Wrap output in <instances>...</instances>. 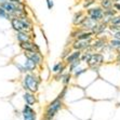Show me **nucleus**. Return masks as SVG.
<instances>
[{
	"instance_id": "nucleus-1",
	"label": "nucleus",
	"mask_w": 120,
	"mask_h": 120,
	"mask_svg": "<svg viewBox=\"0 0 120 120\" xmlns=\"http://www.w3.org/2000/svg\"><path fill=\"white\" fill-rule=\"evenodd\" d=\"M84 90H86V96L93 100L94 102L115 100L118 93V88L100 77Z\"/></svg>"
},
{
	"instance_id": "nucleus-2",
	"label": "nucleus",
	"mask_w": 120,
	"mask_h": 120,
	"mask_svg": "<svg viewBox=\"0 0 120 120\" xmlns=\"http://www.w3.org/2000/svg\"><path fill=\"white\" fill-rule=\"evenodd\" d=\"M98 77L112 83L116 88H120V64L116 62L104 63L98 69Z\"/></svg>"
},
{
	"instance_id": "nucleus-3",
	"label": "nucleus",
	"mask_w": 120,
	"mask_h": 120,
	"mask_svg": "<svg viewBox=\"0 0 120 120\" xmlns=\"http://www.w3.org/2000/svg\"><path fill=\"white\" fill-rule=\"evenodd\" d=\"M65 106L66 105H65L64 101L56 96L54 100H52L47 105L45 114H43V117H42V120H53L56 115L65 108Z\"/></svg>"
},
{
	"instance_id": "nucleus-4",
	"label": "nucleus",
	"mask_w": 120,
	"mask_h": 120,
	"mask_svg": "<svg viewBox=\"0 0 120 120\" xmlns=\"http://www.w3.org/2000/svg\"><path fill=\"white\" fill-rule=\"evenodd\" d=\"M40 82H41L40 77L36 76L34 73H26V74H24V76H23L22 87L25 91L37 93L39 91Z\"/></svg>"
},
{
	"instance_id": "nucleus-5",
	"label": "nucleus",
	"mask_w": 120,
	"mask_h": 120,
	"mask_svg": "<svg viewBox=\"0 0 120 120\" xmlns=\"http://www.w3.org/2000/svg\"><path fill=\"white\" fill-rule=\"evenodd\" d=\"M98 78V73L96 70H93L91 68H88L82 75H80L78 78L74 80V83L81 87L82 89H87L90 84L94 82Z\"/></svg>"
},
{
	"instance_id": "nucleus-6",
	"label": "nucleus",
	"mask_w": 120,
	"mask_h": 120,
	"mask_svg": "<svg viewBox=\"0 0 120 120\" xmlns=\"http://www.w3.org/2000/svg\"><path fill=\"white\" fill-rule=\"evenodd\" d=\"M11 27L15 31H24V33H33V22L27 16L25 17H11L10 20Z\"/></svg>"
},
{
	"instance_id": "nucleus-7",
	"label": "nucleus",
	"mask_w": 120,
	"mask_h": 120,
	"mask_svg": "<svg viewBox=\"0 0 120 120\" xmlns=\"http://www.w3.org/2000/svg\"><path fill=\"white\" fill-rule=\"evenodd\" d=\"M86 98V90L82 89L79 86H77V84L73 83L68 87L64 102L66 101L68 103H73V102L81 100V98Z\"/></svg>"
},
{
	"instance_id": "nucleus-8",
	"label": "nucleus",
	"mask_w": 120,
	"mask_h": 120,
	"mask_svg": "<svg viewBox=\"0 0 120 120\" xmlns=\"http://www.w3.org/2000/svg\"><path fill=\"white\" fill-rule=\"evenodd\" d=\"M104 63H105V57H104V55L102 54V52H95L94 51V52H92V54H91V57H90L89 62L87 63V66L89 67V68H91V69L98 71L100 67L102 66Z\"/></svg>"
},
{
	"instance_id": "nucleus-9",
	"label": "nucleus",
	"mask_w": 120,
	"mask_h": 120,
	"mask_svg": "<svg viewBox=\"0 0 120 120\" xmlns=\"http://www.w3.org/2000/svg\"><path fill=\"white\" fill-rule=\"evenodd\" d=\"M86 14H87V16H89L94 22H101L104 19V9L98 3H96L95 6L87 9Z\"/></svg>"
},
{
	"instance_id": "nucleus-10",
	"label": "nucleus",
	"mask_w": 120,
	"mask_h": 120,
	"mask_svg": "<svg viewBox=\"0 0 120 120\" xmlns=\"http://www.w3.org/2000/svg\"><path fill=\"white\" fill-rule=\"evenodd\" d=\"M23 54L33 61L38 67H41L45 63V56L41 53V51H23Z\"/></svg>"
},
{
	"instance_id": "nucleus-11",
	"label": "nucleus",
	"mask_w": 120,
	"mask_h": 120,
	"mask_svg": "<svg viewBox=\"0 0 120 120\" xmlns=\"http://www.w3.org/2000/svg\"><path fill=\"white\" fill-rule=\"evenodd\" d=\"M91 42L89 40H79V39H74L70 42V48L73 50H79L81 52L87 50H92L91 49Z\"/></svg>"
},
{
	"instance_id": "nucleus-12",
	"label": "nucleus",
	"mask_w": 120,
	"mask_h": 120,
	"mask_svg": "<svg viewBox=\"0 0 120 120\" xmlns=\"http://www.w3.org/2000/svg\"><path fill=\"white\" fill-rule=\"evenodd\" d=\"M22 116L24 120H37V112L33 108V106H29L27 104L24 105L22 109Z\"/></svg>"
},
{
	"instance_id": "nucleus-13",
	"label": "nucleus",
	"mask_w": 120,
	"mask_h": 120,
	"mask_svg": "<svg viewBox=\"0 0 120 120\" xmlns=\"http://www.w3.org/2000/svg\"><path fill=\"white\" fill-rule=\"evenodd\" d=\"M101 52H102V54H103L104 57H105V63H112V62H115L116 51L109 47L108 43H107V45L102 49Z\"/></svg>"
},
{
	"instance_id": "nucleus-14",
	"label": "nucleus",
	"mask_w": 120,
	"mask_h": 120,
	"mask_svg": "<svg viewBox=\"0 0 120 120\" xmlns=\"http://www.w3.org/2000/svg\"><path fill=\"white\" fill-rule=\"evenodd\" d=\"M19 47L22 51H41L40 47L37 45L34 40L30 41H24V42H19Z\"/></svg>"
},
{
	"instance_id": "nucleus-15",
	"label": "nucleus",
	"mask_w": 120,
	"mask_h": 120,
	"mask_svg": "<svg viewBox=\"0 0 120 120\" xmlns=\"http://www.w3.org/2000/svg\"><path fill=\"white\" fill-rule=\"evenodd\" d=\"M66 70H67V64L65 63L64 60H61V61L56 62L55 64L52 66L51 71H52L53 75H55V74H60V75H62V74L65 73Z\"/></svg>"
},
{
	"instance_id": "nucleus-16",
	"label": "nucleus",
	"mask_w": 120,
	"mask_h": 120,
	"mask_svg": "<svg viewBox=\"0 0 120 120\" xmlns=\"http://www.w3.org/2000/svg\"><path fill=\"white\" fill-rule=\"evenodd\" d=\"M84 16H86V10H78L74 13V16H73V26L74 27H79L80 24L82 23L83 21Z\"/></svg>"
},
{
	"instance_id": "nucleus-17",
	"label": "nucleus",
	"mask_w": 120,
	"mask_h": 120,
	"mask_svg": "<svg viewBox=\"0 0 120 120\" xmlns=\"http://www.w3.org/2000/svg\"><path fill=\"white\" fill-rule=\"evenodd\" d=\"M23 100H24L25 104H27L29 106H35L37 104L36 93L29 92V91H25V92L23 93Z\"/></svg>"
},
{
	"instance_id": "nucleus-18",
	"label": "nucleus",
	"mask_w": 120,
	"mask_h": 120,
	"mask_svg": "<svg viewBox=\"0 0 120 120\" xmlns=\"http://www.w3.org/2000/svg\"><path fill=\"white\" fill-rule=\"evenodd\" d=\"M81 53H82V52H81V51H79V50H71V51H70V53L64 59L65 63H66L67 65H69L70 63H73V62H75V61L80 60Z\"/></svg>"
},
{
	"instance_id": "nucleus-19",
	"label": "nucleus",
	"mask_w": 120,
	"mask_h": 120,
	"mask_svg": "<svg viewBox=\"0 0 120 120\" xmlns=\"http://www.w3.org/2000/svg\"><path fill=\"white\" fill-rule=\"evenodd\" d=\"M107 29H108V25L101 21V22H96V23H95V26L93 27L92 33L94 34V36L96 37V36L102 35V34H103L104 31H106Z\"/></svg>"
},
{
	"instance_id": "nucleus-20",
	"label": "nucleus",
	"mask_w": 120,
	"mask_h": 120,
	"mask_svg": "<svg viewBox=\"0 0 120 120\" xmlns=\"http://www.w3.org/2000/svg\"><path fill=\"white\" fill-rule=\"evenodd\" d=\"M95 23L93 20H91L89 16H87V14H86V16H84L83 21H82V23L80 24V26L79 27L82 28L83 30H90V31H92L93 27L95 26Z\"/></svg>"
},
{
	"instance_id": "nucleus-21",
	"label": "nucleus",
	"mask_w": 120,
	"mask_h": 120,
	"mask_svg": "<svg viewBox=\"0 0 120 120\" xmlns=\"http://www.w3.org/2000/svg\"><path fill=\"white\" fill-rule=\"evenodd\" d=\"M61 82L63 86H70V84L74 83V78H73V74L69 73L68 70H66L65 73H63L61 78Z\"/></svg>"
},
{
	"instance_id": "nucleus-22",
	"label": "nucleus",
	"mask_w": 120,
	"mask_h": 120,
	"mask_svg": "<svg viewBox=\"0 0 120 120\" xmlns=\"http://www.w3.org/2000/svg\"><path fill=\"white\" fill-rule=\"evenodd\" d=\"M16 39L19 42L30 41L33 40L31 33H24V31H16Z\"/></svg>"
},
{
	"instance_id": "nucleus-23",
	"label": "nucleus",
	"mask_w": 120,
	"mask_h": 120,
	"mask_svg": "<svg viewBox=\"0 0 120 120\" xmlns=\"http://www.w3.org/2000/svg\"><path fill=\"white\" fill-rule=\"evenodd\" d=\"M94 34L90 30H83L80 35L76 37L75 39H79V40H89V41H92L93 38H94Z\"/></svg>"
},
{
	"instance_id": "nucleus-24",
	"label": "nucleus",
	"mask_w": 120,
	"mask_h": 120,
	"mask_svg": "<svg viewBox=\"0 0 120 120\" xmlns=\"http://www.w3.org/2000/svg\"><path fill=\"white\" fill-rule=\"evenodd\" d=\"M96 3H98L96 0H82L81 1V7H82V10H87V9L95 6Z\"/></svg>"
},
{
	"instance_id": "nucleus-25",
	"label": "nucleus",
	"mask_w": 120,
	"mask_h": 120,
	"mask_svg": "<svg viewBox=\"0 0 120 120\" xmlns=\"http://www.w3.org/2000/svg\"><path fill=\"white\" fill-rule=\"evenodd\" d=\"M82 64V62H81V60H78V61H75L73 62V63H70L69 65H67V70L69 71V73L73 74V71L77 68L78 66H80V65Z\"/></svg>"
},
{
	"instance_id": "nucleus-26",
	"label": "nucleus",
	"mask_w": 120,
	"mask_h": 120,
	"mask_svg": "<svg viewBox=\"0 0 120 120\" xmlns=\"http://www.w3.org/2000/svg\"><path fill=\"white\" fill-rule=\"evenodd\" d=\"M98 4H100L102 8L105 10V9H109V8H112V4H114V1L112 0H101L98 1Z\"/></svg>"
},
{
	"instance_id": "nucleus-27",
	"label": "nucleus",
	"mask_w": 120,
	"mask_h": 120,
	"mask_svg": "<svg viewBox=\"0 0 120 120\" xmlns=\"http://www.w3.org/2000/svg\"><path fill=\"white\" fill-rule=\"evenodd\" d=\"M108 45L112 48V49H114V50L116 51L118 48L120 47V40L115 39V38H109V40H108Z\"/></svg>"
},
{
	"instance_id": "nucleus-28",
	"label": "nucleus",
	"mask_w": 120,
	"mask_h": 120,
	"mask_svg": "<svg viewBox=\"0 0 120 120\" xmlns=\"http://www.w3.org/2000/svg\"><path fill=\"white\" fill-rule=\"evenodd\" d=\"M117 14V11L114 8H109V9H105L104 10V16H108V17H112L114 15Z\"/></svg>"
},
{
	"instance_id": "nucleus-29",
	"label": "nucleus",
	"mask_w": 120,
	"mask_h": 120,
	"mask_svg": "<svg viewBox=\"0 0 120 120\" xmlns=\"http://www.w3.org/2000/svg\"><path fill=\"white\" fill-rule=\"evenodd\" d=\"M68 87H69V86H68ZM68 87H67V86H63V88L61 89L59 95H57V98H60L61 100L64 101L65 100V96H66V93H67V90H68Z\"/></svg>"
},
{
	"instance_id": "nucleus-30",
	"label": "nucleus",
	"mask_w": 120,
	"mask_h": 120,
	"mask_svg": "<svg viewBox=\"0 0 120 120\" xmlns=\"http://www.w3.org/2000/svg\"><path fill=\"white\" fill-rule=\"evenodd\" d=\"M0 19H4V20H11L10 14H9L3 8H1V7H0Z\"/></svg>"
},
{
	"instance_id": "nucleus-31",
	"label": "nucleus",
	"mask_w": 120,
	"mask_h": 120,
	"mask_svg": "<svg viewBox=\"0 0 120 120\" xmlns=\"http://www.w3.org/2000/svg\"><path fill=\"white\" fill-rule=\"evenodd\" d=\"M110 24H114V25H120V13H117L116 15H114V16L112 17Z\"/></svg>"
},
{
	"instance_id": "nucleus-32",
	"label": "nucleus",
	"mask_w": 120,
	"mask_h": 120,
	"mask_svg": "<svg viewBox=\"0 0 120 120\" xmlns=\"http://www.w3.org/2000/svg\"><path fill=\"white\" fill-rule=\"evenodd\" d=\"M108 30L112 34L120 31V25H114V24H109L108 25Z\"/></svg>"
},
{
	"instance_id": "nucleus-33",
	"label": "nucleus",
	"mask_w": 120,
	"mask_h": 120,
	"mask_svg": "<svg viewBox=\"0 0 120 120\" xmlns=\"http://www.w3.org/2000/svg\"><path fill=\"white\" fill-rule=\"evenodd\" d=\"M45 4L48 10H52L54 8V0H45Z\"/></svg>"
},
{
	"instance_id": "nucleus-34",
	"label": "nucleus",
	"mask_w": 120,
	"mask_h": 120,
	"mask_svg": "<svg viewBox=\"0 0 120 120\" xmlns=\"http://www.w3.org/2000/svg\"><path fill=\"white\" fill-rule=\"evenodd\" d=\"M112 8L117 11V13H120V2H114L112 4Z\"/></svg>"
},
{
	"instance_id": "nucleus-35",
	"label": "nucleus",
	"mask_w": 120,
	"mask_h": 120,
	"mask_svg": "<svg viewBox=\"0 0 120 120\" xmlns=\"http://www.w3.org/2000/svg\"><path fill=\"white\" fill-rule=\"evenodd\" d=\"M112 38H115V39L120 40V31H117V33L112 34Z\"/></svg>"
},
{
	"instance_id": "nucleus-36",
	"label": "nucleus",
	"mask_w": 120,
	"mask_h": 120,
	"mask_svg": "<svg viewBox=\"0 0 120 120\" xmlns=\"http://www.w3.org/2000/svg\"><path fill=\"white\" fill-rule=\"evenodd\" d=\"M114 2H120V0H112Z\"/></svg>"
},
{
	"instance_id": "nucleus-37",
	"label": "nucleus",
	"mask_w": 120,
	"mask_h": 120,
	"mask_svg": "<svg viewBox=\"0 0 120 120\" xmlns=\"http://www.w3.org/2000/svg\"><path fill=\"white\" fill-rule=\"evenodd\" d=\"M96 1H98H98H101V0H96Z\"/></svg>"
}]
</instances>
